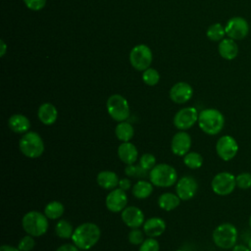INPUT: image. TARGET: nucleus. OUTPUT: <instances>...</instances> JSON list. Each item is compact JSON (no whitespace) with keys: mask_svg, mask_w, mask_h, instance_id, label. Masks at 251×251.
<instances>
[{"mask_svg":"<svg viewBox=\"0 0 251 251\" xmlns=\"http://www.w3.org/2000/svg\"><path fill=\"white\" fill-rule=\"evenodd\" d=\"M100 235L101 231L97 225L93 223H83L74 230L72 240L78 249L88 250L98 242Z\"/></svg>","mask_w":251,"mask_h":251,"instance_id":"nucleus-1","label":"nucleus"},{"mask_svg":"<svg viewBox=\"0 0 251 251\" xmlns=\"http://www.w3.org/2000/svg\"><path fill=\"white\" fill-rule=\"evenodd\" d=\"M197 123L200 129L206 134L217 135L225 126V116L217 109L207 108L199 113Z\"/></svg>","mask_w":251,"mask_h":251,"instance_id":"nucleus-2","label":"nucleus"},{"mask_svg":"<svg viewBox=\"0 0 251 251\" xmlns=\"http://www.w3.org/2000/svg\"><path fill=\"white\" fill-rule=\"evenodd\" d=\"M212 239L215 245L221 249H232V247L237 244L238 230L234 225L223 223L213 230Z\"/></svg>","mask_w":251,"mask_h":251,"instance_id":"nucleus-3","label":"nucleus"},{"mask_svg":"<svg viewBox=\"0 0 251 251\" xmlns=\"http://www.w3.org/2000/svg\"><path fill=\"white\" fill-rule=\"evenodd\" d=\"M48 218L37 211L27 212L22 220V226L25 231L31 236H41L48 229Z\"/></svg>","mask_w":251,"mask_h":251,"instance_id":"nucleus-4","label":"nucleus"},{"mask_svg":"<svg viewBox=\"0 0 251 251\" xmlns=\"http://www.w3.org/2000/svg\"><path fill=\"white\" fill-rule=\"evenodd\" d=\"M149 179L158 187H170L177 179V173L174 167L168 164H157L149 172Z\"/></svg>","mask_w":251,"mask_h":251,"instance_id":"nucleus-5","label":"nucleus"},{"mask_svg":"<svg viewBox=\"0 0 251 251\" xmlns=\"http://www.w3.org/2000/svg\"><path fill=\"white\" fill-rule=\"evenodd\" d=\"M19 148L25 157L35 159L44 152V142L37 132L27 131L21 137Z\"/></svg>","mask_w":251,"mask_h":251,"instance_id":"nucleus-6","label":"nucleus"},{"mask_svg":"<svg viewBox=\"0 0 251 251\" xmlns=\"http://www.w3.org/2000/svg\"><path fill=\"white\" fill-rule=\"evenodd\" d=\"M107 111L110 117L117 122H125L129 117V105L127 100L120 95L113 94L107 99Z\"/></svg>","mask_w":251,"mask_h":251,"instance_id":"nucleus-7","label":"nucleus"},{"mask_svg":"<svg viewBox=\"0 0 251 251\" xmlns=\"http://www.w3.org/2000/svg\"><path fill=\"white\" fill-rule=\"evenodd\" d=\"M211 187L213 192L219 196L229 195L236 187L235 176L229 172L218 173L211 181Z\"/></svg>","mask_w":251,"mask_h":251,"instance_id":"nucleus-8","label":"nucleus"},{"mask_svg":"<svg viewBox=\"0 0 251 251\" xmlns=\"http://www.w3.org/2000/svg\"><path fill=\"white\" fill-rule=\"evenodd\" d=\"M152 59V51L145 44H138L130 50L129 63L136 71L141 72L150 68Z\"/></svg>","mask_w":251,"mask_h":251,"instance_id":"nucleus-9","label":"nucleus"},{"mask_svg":"<svg viewBox=\"0 0 251 251\" xmlns=\"http://www.w3.org/2000/svg\"><path fill=\"white\" fill-rule=\"evenodd\" d=\"M239 145L236 139L228 134L221 136L216 143L217 155L225 162L231 161L238 153Z\"/></svg>","mask_w":251,"mask_h":251,"instance_id":"nucleus-10","label":"nucleus"},{"mask_svg":"<svg viewBox=\"0 0 251 251\" xmlns=\"http://www.w3.org/2000/svg\"><path fill=\"white\" fill-rule=\"evenodd\" d=\"M225 29L227 37L233 40H242L249 33V25L242 17H232L226 22Z\"/></svg>","mask_w":251,"mask_h":251,"instance_id":"nucleus-11","label":"nucleus"},{"mask_svg":"<svg viewBox=\"0 0 251 251\" xmlns=\"http://www.w3.org/2000/svg\"><path fill=\"white\" fill-rule=\"evenodd\" d=\"M199 113L194 107H185L176 112L174 117V125L177 129L185 130L190 128L198 122Z\"/></svg>","mask_w":251,"mask_h":251,"instance_id":"nucleus-12","label":"nucleus"},{"mask_svg":"<svg viewBox=\"0 0 251 251\" xmlns=\"http://www.w3.org/2000/svg\"><path fill=\"white\" fill-rule=\"evenodd\" d=\"M198 189V183L196 179L189 176H184L177 180L176 185V191L180 200L187 201L194 197Z\"/></svg>","mask_w":251,"mask_h":251,"instance_id":"nucleus-13","label":"nucleus"},{"mask_svg":"<svg viewBox=\"0 0 251 251\" xmlns=\"http://www.w3.org/2000/svg\"><path fill=\"white\" fill-rule=\"evenodd\" d=\"M127 203V196L126 191L121 188H115L108 193L105 204L109 211L113 213H118L123 211Z\"/></svg>","mask_w":251,"mask_h":251,"instance_id":"nucleus-14","label":"nucleus"},{"mask_svg":"<svg viewBox=\"0 0 251 251\" xmlns=\"http://www.w3.org/2000/svg\"><path fill=\"white\" fill-rule=\"evenodd\" d=\"M169 95L173 102L176 104H184L191 99L193 95V89L189 83L179 81L172 86Z\"/></svg>","mask_w":251,"mask_h":251,"instance_id":"nucleus-15","label":"nucleus"},{"mask_svg":"<svg viewBox=\"0 0 251 251\" xmlns=\"http://www.w3.org/2000/svg\"><path fill=\"white\" fill-rule=\"evenodd\" d=\"M190 147H191V137L186 131L180 130L173 136L172 142H171V149L175 155L184 156L189 152Z\"/></svg>","mask_w":251,"mask_h":251,"instance_id":"nucleus-16","label":"nucleus"},{"mask_svg":"<svg viewBox=\"0 0 251 251\" xmlns=\"http://www.w3.org/2000/svg\"><path fill=\"white\" fill-rule=\"evenodd\" d=\"M122 220L128 227L138 228L144 224V214L138 207H126L122 211Z\"/></svg>","mask_w":251,"mask_h":251,"instance_id":"nucleus-17","label":"nucleus"},{"mask_svg":"<svg viewBox=\"0 0 251 251\" xmlns=\"http://www.w3.org/2000/svg\"><path fill=\"white\" fill-rule=\"evenodd\" d=\"M218 51H219L220 56L223 59L231 61L237 57L239 49H238V45L235 42V40L227 37V38L222 39L219 42Z\"/></svg>","mask_w":251,"mask_h":251,"instance_id":"nucleus-18","label":"nucleus"},{"mask_svg":"<svg viewBox=\"0 0 251 251\" xmlns=\"http://www.w3.org/2000/svg\"><path fill=\"white\" fill-rule=\"evenodd\" d=\"M166 229V223L163 219L153 217L143 224V231L148 237H157L163 234Z\"/></svg>","mask_w":251,"mask_h":251,"instance_id":"nucleus-19","label":"nucleus"},{"mask_svg":"<svg viewBox=\"0 0 251 251\" xmlns=\"http://www.w3.org/2000/svg\"><path fill=\"white\" fill-rule=\"evenodd\" d=\"M118 156L123 163L126 165H131V164H134L135 161L137 160L138 151L136 147L129 141L123 142L118 147Z\"/></svg>","mask_w":251,"mask_h":251,"instance_id":"nucleus-20","label":"nucleus"},{"mask_svg":"<svg viewBox=\"0 0 251 251\" xmlns=\"http://www.w3.org/2000/svg\"><path fill=\"white\" fill-rule=\"evenodd\" d=\"M39 121L45 126L53 125L58 118V111L51 103H43L39 106L37 111Z\"/></svg>","mask_w":251,"mask_h":251,"instance_id":"nucleus-21","label":"nucleus"},{"mask_svg":"<svg viewBox=\"0 0 251 251\" xmlns=\"http://www.w3.org/2000/svg\"><path fill=\"white\" fill-rule=\"evenodd\" d=\"M8 126L16 133H25L30 128V122L22 114H14L9 118Z\"/></svg>","mask_w":251,"mask_h":251,"instance_id":"nucleus-22","label":"nucleus"},{"mask_svg":"<svg viewBox=\"0 0 251 251\" xmlns=\"http://www.w3.org/2000/svg\"><path fill=\"white\" fill-rule=\"evenodd\" d=\"M97 183L100 187L107 189V190H113L119 185V176L116 173L111 171H102L97 175L96 177Z\"/></svg>","mask_w":251,"mask_h":251,"instance_id":"nucleus-23","label":"nucleus"},{"mask_svg":"<svg viewBox=\"0 0 251 251\" xmlns=\"http://www.w3.org/2000/svg\"><path fill=\"white\" fill-rule=\"evenodd\" d=\"M180 203V198L177 194H174L171 192L163 193L158 198V205L161 209L165 211H172L176 209Z\"/></svg>","mask_w":251,"mask_h":251,"instance_id":"nucleus-24","label":"nucleus"},{"mask_svg":"<svg viewBox=\"0 0 251 251\" xmlns=\"http://www.w3.org/2000/svg\"><path fill=\"white\" fill-rule=\"evenodd\" d=\"M153 192L152 182L143 179L138 180L132 187V195L137 199H145Z\"/></svg>","mask_w":251,"mask_h":251,"instance_id":"nucleus-25","label":"nucleus"},{"mask_svg":"<svg viewBox=\"0 0 251 251\" xmlns=\"http://www.w3.org/2000/svg\"><path fill=\"white\" fill-rule=\"evenodd\" d=\"M115 134L117 138L123 142H128L134 134L133 126L127 122H120L115 128Z\"/></svg>","mask_w":251,"mask_h":251,"instance_id":"nucleus-26","label":"nucleus"},{"mask_svg":"<svg viewBox=\"0 0 251 251\" xmlns=\"http://www.w3.org/2000/svg\"><path fill=\"white\" fill-rule=\"evenodd\" d=\"M65 208L60 201H51L44 208V215L51 220H57L64 214Z\"/></svg>","mask_w":251,"mask_h":251,"instance_id":"nucleus-27","label":"nucleus"},{"mask_svg":"<svg viewBox=\"0 0 251 251\" xmlns=\"http://www.w3.org/2000/svg\"><path fill=\"white\" fill-rule=\"evenodd\" d=\"M74 230L75 229L73 228V226L67 220H60L55 226L56 235L63 239L72 238Z\"/></svg>","mask_w":251,"mask_h":251,"instance_id":"nucleus-28","label":"nucleus"},{"mask_svg":"<svg viewBox=\"0 0 251 251\" xmlns=\"http://www.w3.org/2000/svg\"><path fill=\"white\" fill-rule=\"evenodd\" d=\"M206 35L210 40L220 42L222 39L225 38V35H226L225 26L220 23L213 24L208 27L206 31Z\"/></svg>","mask_w":251,"mask_h":251,"instance_id":"nucleus-29","label":"nucleus"},{"mask_svg":"<svg viewBox=\"0 0 251 251\" xmlns=\"http://www.w3.org/2000/svg\"><path fill=\"white\" fill-rule=\"evenodd\" d=\"M183 163L187 168L191 170H197L203 165V157L198 152H188L184 155Z\"/></svg>","mask_w":251,"mask_h":251,"instance_id":"nucleus-30","label":"nucleus"},{"mask_svg":"<svg viewBox=\"0 0 251 251\" xmlns=\"http://www.w3.org/2000/svg\"><path fill=\"white\" fill-rule=\"evenodd\" d=\"M148 171L144 170L139 164L138 165H127L125 169V173L127 176L134 177V178H144L147 176Z\"/></svg>","mask_w":251,"mask_h":251,"instance_id":"nucleus-31","label":"nucleus"},{"mask_svg":"<svg viewBox=\"0 0 251 251\" xmlns=\"http://www.w3.org/2000/svg\"><path fill=\"white\" fill-rule=\"evenodd\" d=\"M142 80L145 84L149 86H154L159 82L160 75L155 69L148 68L142 73Z\"/></svg>","mask_w":251,"mask_h":251,"instance_id":"nucleus-32","label":"nucleus"},{"mask_svg":"<svg viewBox=\"0 0 251 251\" xmlns=\"http://www.w3.org/2000/svg\"><path fill=\"white\" fill-rule=\"evenodd\" d=\"M236 187L246 190L251 188V173L243 172L235 176Z\"/></svg>","mask_w":251,"mask_h":251,"instance_id":"nucleus-33","label":"nucleus"},{"mask_svg":"<svg viewBox=\"0 0 251 251\" xmlns=\"http://www.w3.org/2000/svg\"><path fill=\"white\" fill-rule=\"evenodd\" d=\"M139 165L146 171H151L156 166V157L151 153H144L139 158Z\"/></svg>","mask_w":251,"mask_h":251,"instance_id":"nucleus-34","label":"nucleus"},{"mask_svg":"<svg viewBox=\"0 0 251 251\" xmlns=\"http://www.w3.org/2000/svg\"><path fill=\"white\" fill-rule=\"evenodd\" d=\"M159 242L154 237H148L140 244L138 251H159Z\"/></svg>","mask_w":251,"mask_h":251,"instance_id":"nucleus-35","label":"nucleus"},{"mask_svg":"<svg viewBox=\"0 0 251 251\" xmlns=\"http://www.w3.org/2000/svg\"><path fill=\"white\" fill-rule=\"evenodd\" d=\"M35 246V241L33 239V236L31 235H25L21 238L18 244V248L21 251H31Z\"/></svg>","mask_w":251,"mask_h":251,"instance_id":"nucleus-36","label":"nucleus"},{"mask_svg":"<svg viewBox=\"0 0 251 251\" xmlns=\"http://www.w3.org/2000/svg\"><path fill=\"white\" fill-rule=\"evenodd\" d=\"M128 241L133 245H140L144 241L143 232L139 228H131L128 233Z\"/></svg>","mask_w":251,"mask_h":251,"instance_id":"nucleus-37","label":"nucleus"},{"mask_svg":"<svg viewBox=\"0 0 251 251\" xmlns=\"http://www.w3.org/2000/svg\"><path fill=\"white\" fill-rule=\"evenodd\" d=\"M24 3L31 11H40L44 8L46 0H24Z\"/></svg>","mask_w":251,"mask_h":251,"instance_id":"nucleus-38","label":"nucleus"},{"mask_svg":"<svg viewBox=\"0 0 251 251\" xmlns=\"http://www.w3.org/2000/svg\"><path fill=\"white\" fill-rule=\"evenodd\" d=\"M130 186H131V182H130V180L128 178L124 177V178L120 179V181H119V188L123 189L124 191H126V190H128L130 188Z\"/></svg>","mask_w":251,"mask_h":251,"instance_id":"nucleus-39","label":"nucleus"},{"mask_svg":"<svg viewBox=\"0 0 251 251\" xmlns=\"http://www.w3.org/2000/svg\"><path fill=\"white\" fill-rule=\"evenodd\" d=\"M56 251H78V247H76L75 244H63L57 248Z\"/></svg>","mask_w":251,"mask_h":251,"instance_id":"nucleus-40","label":"nucleus"},{"mask_svg":"<svg viewBox=\"0 0 251 251\" xmlns=\"http://www.w3.org/2000/svg\"><path fill=\"white\" fill-rule=\"evenodd\" d=\"M231 251H251L249 249V247L247 245H244V244H235Z\"/></svg>","mask_w":251,"mask_h":251,"instance_id":"nucleus-41","label":"nucleus"},{"mask_svg":"<svg viewBox=\"0 0 251 251\" xmlns=\"http://www.w3.org/2000/svg\"><path fill=\"white\" fill-rule=\"evenodd\" d=\"M0 251H21L18 247L12 246V245H2L0 247Z\"/></svg>","mask_w":251,"mask_h":251,"instance_id":"nucleus-42","label":"nucleus"},{"mask_svg":"<svg viewBox=\"0 0 251 251\" xmlns=\"http://www.w3.org/2000/svg\"><path fill=\"white\" fill-rule=\"evenodd\" d=\"M1 49H2L1 57H3L5 55V52H6V44H5V42L3 40H1Z\"/></svg>","mask_w":251,"mask_h":251,"instance_id":"nucleus-43","label":"nucleus"},{"mask_svg":"<svg viewBox=\"0 0 251 251\" xmlns=\"http://www.w3.org/2000/svg\"><path fill=\"white\" fill-rule=\"evenodd\" d=\"M247 246H248L249 249L251 250V235H250V237H249L248 240H247Z\"/></svg>","mask_w":251,"mask_h":251,"instance_id":"nucleus-44","label":"nucleus"},{"mask_svg":"<svg viewBox=\"0 0 251 251\" xmlns=\"http://www.w3.org/2000/svg\"><path fill=\"white\" fill-rule=\"evenodd\" d=\"M248 224H249V227H250V229H251V215H250V217H249V220H248Z\"/></svg>","mask_w":251,"mask_h":251,"instance_id":"nucleus-45","label":"nucleus"},{"mask_svg":"<svg viewBox=\"0 0 251 251\" xmlns=\"http://www.w3.org/2000/svg\"><path fill=\"white\" fill-rule=\"evenodd\" d=\"M176 251H185V250H183V249H177V250H176Z\"/></svg>","mask_w":251,"mask_h":251,"instance_id":"nucleus-46","label":"nucleus"}]
</instances>
